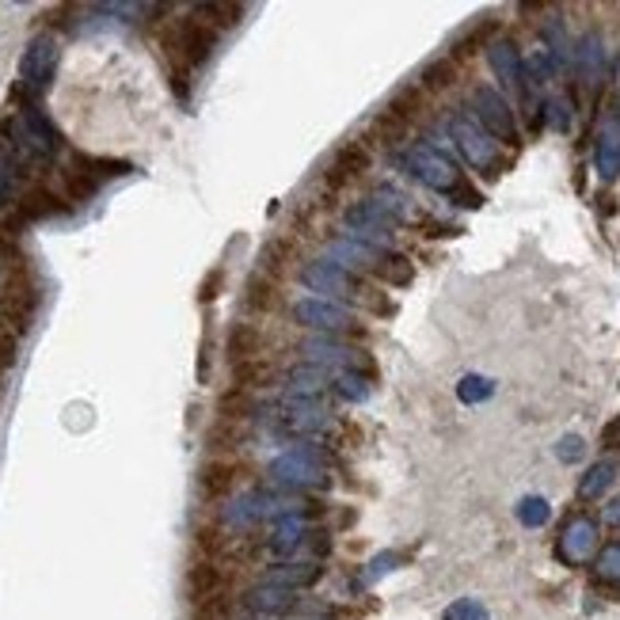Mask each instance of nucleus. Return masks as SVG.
I'll list each match as a JSON object with an SVG mask.
<instances>
[{"instance_id": "f03ea898", "label": "nucleus", "mask_w": 620, "mask_h": 620, "mask_svg": "<svg viewBox=\"0 0 620 620\" xmlns=\"http://www.w3.org/2000/svg\"><path fill=\"white\" fill-rule=\"evenodd\" d=\"M34 308H39V286H34L31 271L16 267L12 278H8L4 297H0V316H4V332L20 335L23 327L31 324Z\"/></svg>"}, {"instance_id": "f257e3e1", "label": "nucleus", "mask_w": 620, "mask_h": 620, "mask_svg": "<svg viewBox=\"0 0 620 620\" xmlns=\"http://www.w3.org/2000/svg\"><path fill=\"white\" fill-rule=\"evenodd\" d=\"M217 23H206L202 8L191 16V20H175L164 28L161 50L167 58V69H172V81L180 88H187V81L194 77V69L210 58V50L217 47Z\"/></svg>"}, {"instance_id": "7ed1b4c3", "label": "nucleus", "mask_w": 620, "mask_h": 620, "mask_svg": "<svg viewBox=\"0 0 620 620\" xmlns=\"http://www.w3.org/2000/svg\"><path fill=\"white\" fill-rule=\"evenodd\" d=\"M244 476H247V468L236 457H214L202 465L199 487L206 499H225V495H233L236 487H241Z\"/></svg>"}]
</instances>
